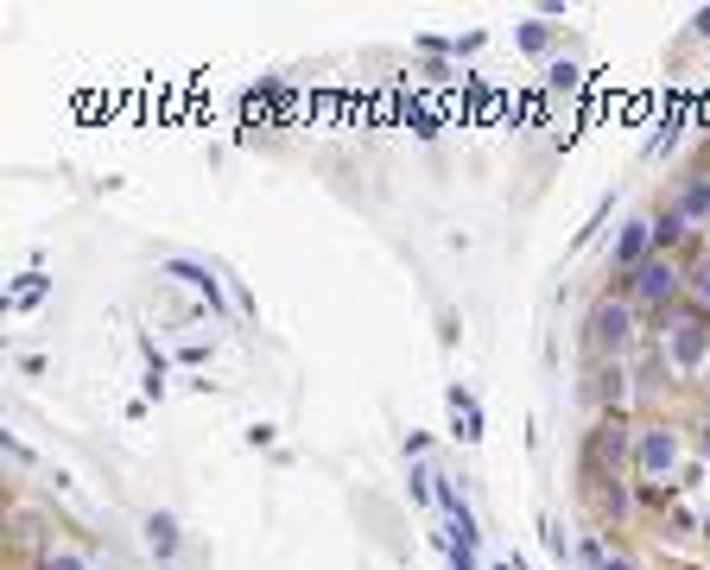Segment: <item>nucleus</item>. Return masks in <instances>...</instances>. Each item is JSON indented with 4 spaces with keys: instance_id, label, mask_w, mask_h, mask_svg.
<instances>
[{
    "instance_id": "nucleus-1",
    "label": "nucleus",
    "mask_w": 710,
    "mask_h": 570,
    "mask_svg": "<svg viewBox=\"0 0 710 570\" xmlns=\"http://www.w3.org/2000/svg\"><path fill=\"white\" fill-rule=\"evenodd\" d=\"M678 463H685V431L667 425V418H647L635 425V476L647 489H660V482H673Z\"/></svg>"
},
{
    "instance_id": "nucleus-2",
    "label": "nucleus",
    "mask_w": 710,
    "mask_h": 570,
    "mask_svg": "<svg viewBox=\"0 0 710 570\" xmlns=\"http://www.w3.org/2000/svg\"><path fill=\"white\" fill-rule=\"evenodd\" d=\"M622 299L635 304V311H660V317H667V304L685 299V266H678L673 254H653L640 273L622 279Z\"/></svg>"
},
{
    "instance_id": "nucleus-3",
    "label": "nucleus",
    "mask_w": 710,
    "mask_h": 570,
    "mask_svg": "<svg viewBox=\"0 0 710 570\" xmlns=\"http://www.w3.org/2000/svg\"><path fill=\"white\" fill-rule=\"evenodd\" d=\"M660 362L673 368V375H698L710 362V324L698 311H678L660 324Z\"/></svg>"
},
{
    "instance_id": "nucleus-4",
    "label": "nucleus",
    "mask_w": 710,
    "mask_h": 570,
    "mask_svg": "<svg viewBox=\"0 0 710 570\" xmlns=\"http://www.w3.org/2000/svg\"><path fill=\"white\" fill-rule=\"evenodd\" d=\"M628 337H635V304H628V299H597V304H590V317H584V342H590L597 355H615Z\"/></svg>"
},
{
    "instance_id": "nucleus-5",
    "label": "nucleus",
    "mask_w": 710,
    "mask_h": 570,
    "mask_svg": "<svg viewBox=\"0 0 710 570\" xmlns=\"http://www.w3.org/2000/svg\"><path fill=\"white\" fill-rule=\"evenodd\" d=\"M660 254V241H653V223L647 216H635V223H622V235H615V248H609V266L628 279V273H640V266Z\"/></svg>"
},
{
    "instance_id": "nucleus-6",
    "label": "nucleus",
    "mask_w": 710,
    "mask_h": 570,
    "mask_svg": "<svg viewBox=\"0 0 710 570\" xmlns=\"http://www.w3.org/2000/svg\"><path fill=\"white\" fill-rule=\"evenodd\" d=\"M165 273H172V279H185L197 299H210V311H223V279H216V273H210L203 261H185V254H172V261H165Z\"/></svg>"
},
{
    "instance_id": "nucleus-7",
    "label": "nucleus",
    "mask_w": 710,
    "mask_h": 570,
    "mask_svg": "<svg viewBox=\"0 0 710 570\" xmlns=\"http://www.w3.org/2000/svg\"><path fill=\"white\" fill-rule=\"evenodd\" d=\"M147 552L152 558H159V565H172V558H178V520H172V514H165V507H159V514H147Z\"/></svg>"
},
{
    "instance_id": "nucleus-8",
    "label": "nucleus",
    "mask_w": 710,
    "mask_h": 570,
    "mask_svg": "<svg viewBox=\"0 0 710 570\" xmlns=\"http://www.w3.org/2000/svg\"><path fill=\"white\" fill-rule=\"evenodd\" d=\"M673 216H678V223H705V216H710V178H692V185L678 190Z\"/></svg>"
},
{
    "instance_id": "nucleus-9",
    "label": "nucleus",
    "mask_w": 710,
    "mask_h": 570,
    "mask_svg": "<svg viewBox=\"0 0 710 570\" xmlns=\"http://www.w3.org/2000/svg\"><path fill=\"white\" fill-rule=\"evenodd\" d=\"M685 311H698V317L710 324V261L685 273Z\"/></svg>"
},
{
    "instance_id": "nucleus-10",
    "label": "nucleus",
    "mask_w": 710,
    "mask_h": 570,
    "mask_svg": "<svg viewBox=\"0 0 710 570\" xmlns=\"http://www.w3.org/2000/svg\"><path fill=\"white\" fill-rule=\"evenodd\" d=\"M450 413H457V431H463V438H470V444H476V438H483V413H476V400H470V393H463V387H450Z\"/></svg>"
},
{
    "instance_id": "nucleus-11",
    "label": "nucleus",
    "mask_w": 710,
    "mask_h": 570,
    "mask_svg": "<svg viewBox=\"0 0 710 570\" xmlns=\"http://www.w3.org/2000/svg\"><path fill=\"white\" fill-rule=\"evenodd\" d=\"M33 570H89V558H83V552H71V545H51V552H45Z\"/></svg>"
},
{
    "instance_id": "nucleus-12",
    "label": "nucleus",
    "mask_w": 710,
    "mask_h": 570,
    "mask_svg": "<svg viewBox=\"0 0 710 570\" xmlns=\"http://www.w3.org/2000/svg\"><path fill=\"white\" fill-rule=\"evenodd\" d=\"M521 45L526 51H546V45H552V26H546V20H521Z\"/></svg>"
},
{
    "instance_id": "nucleus-13",
    "label": "nucleus",
    "mask_w": 710,
    "mask_h": 570,
    "mask_svg": "<svg viewBox=\"0 0 710 570\" xmlns=\"http://www.w3.org/2000/svg\"><path fill=\"white\" fill-rule=\"evenodd\" d=\"M692 33H698V38H710V7H698V20H692Z\"/></svg>"
},
{
    "instance_id": "nucleus-14",
    "label": "nucleus",
    "mask_w": 710,
    "mask_h": 570,
    "mask_svg": "<svg viewBox=\"0 0 710 570\" xmlns=\"http://www.w3.org/2000/svg\"><path fill=\"white\" fill-rule=\"evenodd\" d=\"M597 570H635V565H628V558H615V552H609V558H602Z\"/></svg>"
},
{
    "instance_id": "nucleus-15",
    "label": "nucleus",
    "mask_w": 710,
    "mask_h": 570,
    "mask_svg": "<svg viewBox=\"0 0 710 570\" xmlns=\"http://www.w3.org/2000/svg\"><path fill=\"white\" fill-rule=\"evenodd\" d=\"M698 235H705V241H710V216H705V223H698Z\"/></svg>"
},
{
    "instance_id": "nucleus-16",
    "label": "nucleus",
    "mask_w": 710,
    "mask_h": 570,
    "mask_svg": "<svg viewBox=\"0 0 710 570\" xmlns=\"http://www.w3.org/2000/svg\"><path fill=\"white\" fill-rule=\"evenodd\" d=\"M488 570H521V565H488Z\"/></svg>"
}]
</instances>
